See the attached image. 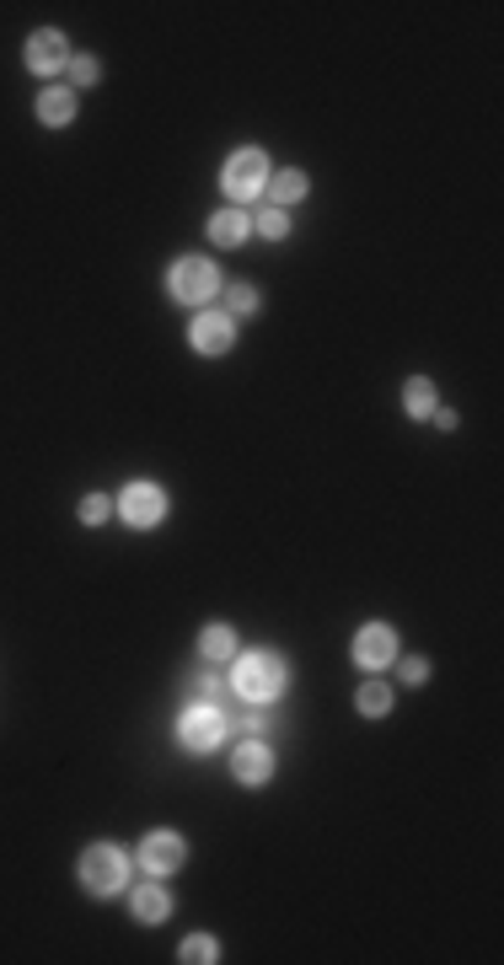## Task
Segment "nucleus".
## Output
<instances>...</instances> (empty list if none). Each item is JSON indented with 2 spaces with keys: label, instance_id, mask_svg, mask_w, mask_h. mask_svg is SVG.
Listing matches in <instances>:
<instances>
[{
  "label": "nucleus",
  "instance_id": "obj_1",
  "mask_svg": "<svg viewBox=\"0 0 504 965\" xmlns=\"http://www.w3.org/2000/svg\"><path fill=\"white\" fill-rule=\"evenodd\" d=\"M285 682H291V671H285V660H280L274 649H248V654H231V692H237L242 703L269 708V703H280Z\"/></svg>",
  "mask_w": 504,
  "mask_h": 965
},
{
  "label": "nucleus",
  "instance_id": "obj_2",
  "mask_svg": "<svg viewBox=\"0 0 504 965\" xmlns=\"http://www.w3.org/2000/svg\"><path fill=\"white\" fill-rule=\"evenodd\" d=\"M220 269H215V258H199V252H188V258H177L167 269V295L177 301V306H215L220 301Z\"/></svg>",
  "mask_w": 504,
  "mask_h": 965
},
{
  "label": "nucleus",
  "instance_id": "obj_3",
  "mask_svg": "<svg viewBox=\"0 0 504 965\" xmlns=\"http://www.w3.org/2000/svg\"><path fill=\"white\" fill-rule=\"evenodd\" d=\"M76 880H81L86 896H119L129 885V858H124V847H113V843H91L76 858Z\"/></svg>",
  "mask_w": 504,
  "mask_h": 965
},
{
  "label": "nucleus",
  "instance_id": "obj_4",
  "mask_svg": "<svg viewBox=\"0 0 504 965\" xmlns=\"http://www.w3.org/2000/svg\"><path fill=\"white\" fill-rule=\"evenodd\" d=\"M269 177H274V166H269V156H263L258 145L231 151V156H226V166H220V188H226V199L237 204V209H242V204H252V199H263Z\"/></svg>",
  "mask_w": 504,
  "mask_h": 965
},
{
  "label": "nucleus",
  "instance_id": "obj_5",
  "mask_svg": "<svg viewBox=\"0 0 504 965\" xmlns=\"http://www.w3.org/2000/svg\"><path fill=\"white\" fill-rule=\"evenodd\" d=\"M231 735V719H226V708H205V703H188L183 714H177V746L183 751H194V757H210L215 746Z\"/></svg>",
  "mask_w": 504,
  "mask_h": 965
},
{
  "label": "nucleus",
  "instance_id": "obj_6",
  "mask_svg": "<svg viewBox=\"0 0 504 965\" xmlns=\"http://www.w3.org/2000/svg\"><path fill=\"white\" fill-rule=\"evenodd\" d=\"M113 516L124 525H134V531H156V525L167 521V494L151 478H134L124 494L113 499Z\"/></svg>",
  "mask_w": 504,
  "mask_h": 965
},
{
  "label": "nucleus",
  "instance_id": "obj_7",
  "mask_svg": "<svg viewBox=\"0 0 504 965\" xmlns=\"http://www.w3.org/2000/svg\"><path fill=\"white\" fill-rule=\"evenodd\" d=\"M183 864H188V843H183L177 832H145V837H140L134 869H140L145 880H167V875H177Z\"/></svg>",
  "mask_w": 504,
  "mask_h": 965
},
{
  "label": "nucleus",
  "instance_id": "obj_8",
  "mask_svg": "<svg viewBox=\"0 0 504 965\" xmlns=\"http://www.w3.org/2000/svg\"><path fill=\"white\" fill-rule=\"evenodd\" d=\"M188 349L205 355V360L231 355V349H237V322L226 317L220 306H215V312H194V322H188Z\"/></svg>",
  "mask_w": 504,
  "mask_h": 965
},
{
  "label": "nucleus",
  "instance_id": "obj_9",
  "mask_svg": "<svg viewBox=\"0 0 504 965\" xmlns=\"http://www.w3.org/2000/svg\"><path fill=\"white\" fill-rule=\"evenodd\" d=\"M397 654H403V649H397V628H386V622H365V628L354 633V665H360L365 676H381Z\"/></svg>",
  "mask_w": 504,
  "mask_h": 965
},
{
  "label": "nucleus",
  "instance_id": "obj_10",
  "mask_svg": "<svg viewBox=\"0 0 504 965\" xmlns=\"http://www.w3.org/2000/svg\"><path fill=\"white\" fill-rule=\"evenodd\" d=\"M22 59H28L33 76H59V71L70 65V43H65L59 28H39V33L28 39V48H22Z\"/></svg>",
  "mask_w": 504,
  "mask_h": 965
},
{
  "label": "nucleus",
  "instance_id": "obj_11",
  "mask_svg": "<svg viewBox=\"0 0 504 965\" xmlns=\"http://www.w3.org/2000/svg\"><path fill=\"white\" fill-rule=\"evenodd\" d=\"M231 778H237L242 789H263V783L274 778V751H269V740H242V746L231 751Z\"/></svg>",
  "mask_w": 504,
  "mask_h": 965
},
{
  "label": "nucleus",
  "instance_id": "obj_12",
  "mask_svg": "<svg viewBox=\"0 0 504 965\" xmlns=\"http://www.w3.org/2000/svg\"><path fill=\"white\" fill-rule=\"evenodd\" d=\"M129 912H134V923H145V928H162L177 912L172 907V890L162 880H145V885H134L129 890Z\"/></svg>",
  "mask_w": 504,
  "mask_h": 965
},
{
  "label": "nucleus",
  "instance_id": "obj_13",
  "mask_svg": "<svg viewBox=\"0 0 504 965\" xmlns=\"http://www.w3.org/2000/svg\"><path fill=\"white\" fill-rule=\"evenodd\" d=\"M205 231H210L215 247H248L252 241V215L248 209H237V204H231V209H215Z\"/></svg>",
  "mask_w": 504,
  "mask_h": 965
},
{
  "label": "nucleus",
  "instance_id": "obj_14",
  "mask_svg": "<svg viewBox=\"0 0 504 965\" xmlns=\"http://www.w3.org/2000/svg\"><path fill=\"white\" fill-rule=\"evenodd\" d=\"M215 306H220L231 322H248V317L263 312V290L248 284V280H231V284H220V301H215Z\"/></svg>",
  "mask_w": 504,
  "mask_h": 965
},
{
  "label": "nucleus",
  "instance_id": "obj_15",
  "mask_svg": "<svg viewBox=\"0 0 504 965\" xmlns=\"http://www.w3.org/2000/svg\"><path fill=\"white\" fill-rule=\"evenodd\" d=\"M76 91L70 86H43V97H39V123L43 129H65V123H76Z\"/></svg>",
  "mask_w": 504,
  "mask_h": 965
},
{
  "label": "nucleus",
  "instance_id": "obj_16",
  "mask_svg": "<svg viewBox=\"0 0 504 965\" xmlns=\"http://www.w3.org/2000/svg\"><path fill=\"white\" fill-rule=\"evenodd\" d=\"M311 194V177L300 172V166H285V172H274L269 177V188H263V199L274 204V209H291V204H300Z\"/></svg>",
  "mask_w": 504,
  "mask_h": 965
},
{
  "label": "nucleus",
  "instance_id": "obj_17",
  "mask_svg": "<svg viewBox=\"0 0 504 965\" xmlns=\"http://www.w3.org/2000/svg\"><path fill=\"white\" fill-rule=\"evenodd\" d=\"M435 408H440V387H435L429 376H408V387H403V413H408L414 424H424Z\"/></svg>",
  "mask_w": 504,
  "mask_h": 965
},
{
  "label": "nucleus",
  "instance_id": "obj_18",
  "mask_svg": "<svg viewBox=\"0 0 504 965\" xmlns=\"http://www.w3.org/2000/svg\"><path fill=\"white\" fill-rule=\"evenodd\" d=\"M237 654V628L231 622H210L205 633H199V660L205 665H226Z\"/></svg>",
  "mask_w": 504,
  "mask_h": 965
},
{
  "label": "nucleus",
  "instance_id": "obj_19",
  "mask_svg": "<svg viewBox=\"0 0 504 965\" xmlns=\"http://www.w3.org/2000/svg\"><path fill=\"white\" fill-rule=\"evenodd\" d=\"M392 703H397V692L381 682V676H365V682H360V692H354V708H360L365 719H386V714H392Z\"/></svg>",
  "mask_w": 504,
  "mask_h": 965
},
{
  "label": "nucleus",
  "instance_id": "obj_20",
  "mask_svg": "<svg viewBox=\"0 0 504 965\" xmlns=\"http://www.w3.org/2000/svg\"><path fill=\"white\" fill-rule=\"evenodd\" d=\"M231 692V682L220 676V665H205L194 682H188V703H205V708H220V697Z\"/></svg>",
  "mask_w": 504,
  "mask_h": 965
},
{
  "label": "nucleus",
  "instance_id": "obj_21",
  "mask_svg": "<svg viewBox=\"0 0 504 965\" xmlns=\"http://www.w3.org/2000/svg\"><path fill=\"white\" fill-rule=\"evenodd\" d=\"M226 719H231V714H226ZM231 729H237L242 740H269V735H274V719H269V708L248 703V708H242V714L231 719Z\"/></svg>",
  "mask_w": 504,
  "mask_h": 965
},
{
  "label": "nucleus",
  "instance_id": "obj_22",
  "mask_svg": "<svg viewBox=\"0 0 504 965\" xmlns=\"http://www.w3.org/2000/svg\"><path fill=\"white\" fill-rule=\"evenodd\" d=\"M177 961L183 965H215L220 961V939H215V933H188L183 950H177Z\"/></svg>",
  "mask_w": 504,
  "mask_h": 965
},
{
  "label": "nucleus",
  "instance_id": "obj_23",
  "mask_svg": "<svg viewBox=\"0 0 504 965\" xmlns=\"http://www.w3.org/2000/svg\"><path fill=\"white\" fill-rule=\"evenodd\" d=\"M65 76H70V91L81 97V91H91V86L102 80V59H97V54H70Z\"/></svg>",
  "mask_w": 504,
  "mask_h": 965
},
{
  "label": "nucleus",
  "instance_id": "obj_24",
  "mask_svg": "<svg viewBox=\"0 0 504 965\" xmlns=\"http://www.w3.org/2000/svg\"><path fill=\"white\" fill-rule=\"evenodd\" d=\"M252 237L285 241V237H291V215H285V209H274V204H269V209H258V215H252Z\"/></svg>",
  "mask_w": 504,
  "mask_h": 965
},
{
  "label": "nucleus",
  "instance_id": "obj_25",
  "mask_svg": "<svg viewBox=\"0 0 504 965\" xmlns=\"http://www.w3.org/2000/svg\"><path fill=\"white\" fill-rule=\"evenodd\" d=\"M76 516H81V525H108V516H113V499H108V494H86L81 505H76Z\"/></svg>",
  "mask_w": 504,
  "mask_h": 965
},
{
  "label": "nucleus",
  "instance_id": "obj_26",
  "mask_svg": "<svg viewBox=\"0 0 504 965\" xmlns=\"http://www.w3.org/2000/svg\"><path fill=\"white\" fill-rule=\"evenodd\" d=\"M392 665H397V682H403V686H424V682H429V660H419V654H397Z\"/></svg>",
  "mask_w": 504,
  "mask_h": 965
},
{
  "label": "nucleus",
  "instance_id": "obj_27",
  "mask_svg": "<svg viewBox=\"0 0 504 965\" xmlns=\"http://www.w3.org/2000/svg\"><path fill=\"white\" fill-rule=\"evenodd\" d=\"M429 419H435V430H457V413H451V408H435Z\"/></svg>",
  "mask_w": 504,
  "mask_h": 965
}]
</instances>
